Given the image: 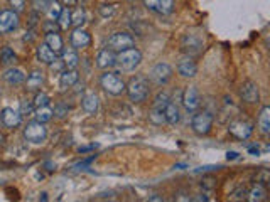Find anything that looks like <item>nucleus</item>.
I'll return each mask as SVG.
<instances>
[{
	"label": "nucleus",
	"mask_w": 270,
	"mask_h": 202,
	"mask_svg": "<svg viewBox=\"0 0 270 202\" xmlns=\"http://www.w3.org/2000/svg\"><path fill=\"white\" fill-rule=\"evenodd\" d=\"M117 64V54L113 53L112 49H101L98 54H96V66L101 69H110Z\"/></svg>",
	"instance_id": "17"
},
{
	"label": "nucleus",
	"mask_w": 270,
	"mask_h": 202,
	"mask_svg": "<svg viewBox=\"0 0 270 202\" xmlns=\"http://www.w3.org/2000/svg\"><path fill=\"white\" fill-rule=\"evenodd\" d=\"M49 96L48 95H46V93H37L36 95V98H34V106H36V108H39V106H48L49 105Z\"/></svg>",
	"instance_id": "34"
},
{
	"label": "nucleus",
	"mask_w": 270,
	"mask_h": 202,
	"mask_svg": "<svg viewBox=\"0 0 270 202\" xmlns=\"http://www.w3.org/2000/svg\"><path fill=\"white\" fill-rule=\"evenodd\" d=\"M46 44H48L56 54L63 53V39L57 32H48L46 34Z\"/></svg>",
	"instance_id": "25"
},
{
	"label": "nucleus",
	"mask_w": 270,
	"mask_h": 202,
	"mask_svg": "<svg viewBox=\"0 0 270 202\" xmlns=\"http://www.w3.org/2000/svg\"><path fill=\"white\" fill-rule=\"evenodd\" d=\"M164 115H165V123H169V125H177L179 123V120H181V111H179V106L174 105V103H168L165 105V109H164Z\"/></svg>",
	"instance_id": "21"
},
{
	"label": "nucleus",
	"mask_w": 270,
	"mask_h": 202,
	"mask_svg": "<svg viewBox=\"0 0 270 202\" xmlns=\"http://www.w3.org/2000/svg\"><path fill=\"white\" fill-rule=\"evenodd\" d=\"M34 117H36L37 121H41V123H48V121L53 118V109L48 106H39L34 109Z\"/></svg>",
	"instance_id": "30"
},
{
	"label": "nucleus",
	"mask_w": 270,
	"mask_h": 202,
	"mask_svg": "<svg viewBox=\"0 0 270 202\" xmlns=\"http://www.w3.org/2000/svg\"><path fill=\"white\" fill-rule=\"evenodd\" d=\"M19 27V14L14 10H2L0 12V36L14 32Z\"/></svg>",
	"instance_id": "9"
},
{
	"label": "nucleus",
	"mask_w": 270,
	"mask_h": 202,
	"mask_svg": "<svg viewBox=\"0 0 270 202\" xmlns=\"http://www.w3.org/2000/svg\"><path fill=\"white\" fill-rule=\"evenodd\" d=\"M71 46L74 49H85L91 44V36L81 27H76L71 34Z\"/></svg>",
	"instance_id": "15"
},
{
	"label": "nucleus",
	"mask_w": 270,
	"mask_h": 202,
	"mask_svg": "<svg viewBox=\"0 0 270 202\" xmlns=\"http://www.w3.org/2000/svg\"><path fill=\"white\" fill-rule=\"evenodd\" d=\"M149 78H151L152 83H156L159 86L168 84L172 78V68L168 62H157V64L151 69V73H149Z\"/></svg>",
	"instance_id": "8"
},
{
	"label": "nucleus",
	"mask_w": 270,
	"mask_h": 202,
	"mask_svg": "<svg viewBox=\"0 0 270 202\" xmlns=\"http://www.w3.org/2000/svg\"><path fill=\"white\" fill-rule=\"evenodd\" d=\"M26 86L29 91H36L37 88H41L43 83H44V74L41 71H32L29 76L26 78Z\"/></svg>",
	"instance_id": "23"
},
{
	"label": "nucleus",
	"mask_w": 270,
	"mask_h": 202,
	"mask_svg": "<svg viewBox=\"0 0 270 202\" xmlns=\"http://www.w3.org/2000/svg\"><path fill=\"white\" fill-rule=\"evenodd\" d=\"M9 5L12 7L14 12L20 14L26 9V0H9Z\"/></svg>",
	"instance_id": "37"
},
{
	"label": "nucleus",
	"mask_w": 270,
	"mask_h": 202,
	"mask_svg": "<svg viewBox=\"0 0 270 202\" xmlns=\"http://www.w3.org/2000/svg\"><path fill=\"white\" fill-rule=\"evenodd\" d=\"M240 95H242V100L248 105H258L260 103V93H258V86L255 83H245L240 89Z\"/></svg>",
	"instance_id": "13"
},
{
	"label": "nucleus",
	"mask_w": 270,
	"mask_h": 202,
	"mask_svg": "<svg viewBox=\"0 0 270 202\" xmlns=\"http://www.w3.org/2000/svg\"><path fill=\"white\" fill-rule=\"evenodd\" d=\"M149 200H162V197H149Z\"/></svg>",
	"instance_id": "44"
},
{
	"label": "nucleus",
	"mask_w": 270,
	"mask_h": 202,
	"mask_svg": "<svg viewBox=\"0 0 270 202\" xmlns=\"http://www.w3.org/2000/svg\"><path fill=\"white\" fill-rule=\"evenodd\" d=\"M85 10L83 9H74L71 12V26H76V27H81L85 24Z\"/></svg>",
	"instance_id": "33"
},
{
	"label": "nucleus",
	"mask_w": 270,
	"mask_h": 202,
	"mask_svg": "<svg viewBox=\"0 0 270 202\" xmlns=\"http://www.w3.org/2000/svg\"><path fill=\"white\" fill-rule=\"evenodd\" d=\"M213 126V117L208 111H199L191 120V128L196 135H208Z\"/></svg>",
	"instance_id": "7"
},
{
	"label": "nucleus",
	"mask_w": 270,
	"mask_h": 202,
	"mask_svg": "<svg viewBox=\"0 0 270 202\" xmlns=\"http://www.w3.org/2000/svg\"><path fill=\"white\" fill-rule=\"evenodd\" d=\"M142 62V53L135 48H129L117 53V64L123 71H135Z\"/></svg>",
	"instance_id": "1"
},
{
	"label": "nucleus",
	"mask_w": 270,
	"mask_h": 202,
	"mask_svg": "<svg viewBox=\"0 0 270 202\" xmlns=\"http://www.w3.org/2000/svg\"><path fill=\"white\" fill-rule=\"evenodd\" d=\"M113 14H115L113 5H101V7H100V15L105 17V19H108V17H112Z\"/></svg>",
	"instance_id": "40"
},
{
	"label": "nucleus",
	"mask_w": 270,
	"mask_h": 202,
	"mask_svg": "<svg viewBox=\"0 0 270 202\" xmlns=\"http://www.w3.org/2000/svg\"><path fill=\"white\" fill-rule=\"evenodd\" d=\"M226 157H228V160L238 159V153H237V152H228V153H226Z\"/></svg>",
	"instance_id": "42"
},
{
	"label": "nucleus",
	"mask_w": 270,
	"mask_h": 202,
	"mask_svg": "<svg viewBox=\"0 0 270 202\" xmlns=\"http://www.w3.org/2000/svg\"><path fill=\"white\" fill-rule=\"evenodd\" d=\"M125 91L129 95V100L132 103H142L149 96V81L146 78H134L125 86Z\"/></svg>",
	"instance_id": "2"
},
{
	"label": "nucleus",
	"mask_w": 270,
	"mask_h": 202,
	"mask_svg": "<svg viewBox=\"0 0 270 202\" xmlns=\"http://www.w3.org/2000/svg\"><path fill=\"white\" fill-rule=\"evenodd\" d=\"M61 61H63V64H65L66 69H76L78 62H79V57L73 49H66V51H63Z\"/></svg>",
	"instance_id": "26"
},
{
	"label": "nucleus",
	"mask_w": 270,
	"mask_h": 202,
	"mask_svg": "<svg viewBox=\"0 0 270 202\" xmlns=\"http://www.w3.org/2000/svg\"><path fill=\"white\" fill-rule=\"evenodd\" d=\"M181 48L188 56H198L204 48V40L199 34L194 32H188L181 40Z\"/></svg>",
	"instance_id": "6"
},
{
	"label": "nucleus",
	"mask_w": 270,
	"mask_h": 202,
	"mask_svg": "<svg viewBox=\"0 0 270 202\" xmlns=\"http://www.w3.org/2000/svg\"><path fill=\"white\" fill-rule=\"evenodd\" d=\"M24 138L29 143L39 145V143H44L46 138H48V130H46L44 123H41V121H31L24 128Z\"/></svg>",
	"instance_id": "3"
},
{
	"label": "nucleus",
	"mask_w": 270,
	"mask_h": 202,
	"mask_svg": "<svg viewBox=\"0 0 270 202\" xmlns=\"http://www.w3.org/2000/svg\"><path fill=\"white\" fill-rule=\"evenodd\" d=\"M228 131L238 140H248L254 133V126L248 121H233V123H230Z\"/></svg>",
	"instance_id": "10"
},
{
	"label": "nucleus",
	"mask_w": 270,
	"mask_h": 202,
	"mask_svg": "<svg viewBox=\"0 0 270 202\" xmlns=\"http://www.w3.org/2000/svg\"><path fill=\"white\" fill-rule=\"evenodd\" d=\"M246 195H248L246 199H248L250 202H262V200H265V197H267V190L262 184H257V186H254L250 189V192Z\"/></svg>",
	"instance_id": "27"
},
{
	"label": "nucleus",
	"mask_w": 270,
	"mask_h": 202,
	"mask_svg": "<svg viewBox=\"0 0 270 202\" xmlns=\"http://www.w3.org/2000/svg\"><path fill=\"white\" fill-rule=\"evenodd\" d=\"M61 2L65 5H68V7H74V5L78 4V0H61Z\"/></svg>",
	"instance_id": "41"
},
{
	"label": "nucleus",
	"mask_w": 270,
	"mask_h": 202,
	"mask_svg": "<svg viewBox=\"0 0 270 202\" xmlns=\"http://www.w3.org/2000/svg\"><path fill=\"white\" fill-rule=\"evenodd\" d=\"M43 29H44L46 34H48V32H57V31H61L56 20H48V22H46V24L43 26Z\"/></svg>",
	"instance_id": "38"
},
{
	"label": "nucleus",
	"mask_w": 270,
	"mask_h": 202,
	"mask_svg": "<svg viewBox=\"0 0 270 202\" xmlns=\"http://www.w3.org/2000/svg\"><path fill=\"white\" fill-rule=\"evenodd\" d=\"M57 26H59L61 31H68V29L71 27V10L70 7H63L59 17L56 19Z\"/></svg>",
	"instance_id": "28"
},
{
	"label": "nucleus",
	"mask_w": 270,
	"mask_h": 202,
	"mask_svg": "<svg viewBox=\"0 0 270 202\" xmlns=\"http://www.w3.org/2000/svg\"><path fill=\"white\" fill-rule=\"evenodd\" d=\"M143 5L159 15H168L174 10V0H143Z\"/></svg>",
	"instance_id": "12"
},
{
	"label": "nucleus",
	"mask_w": 270,
	"mask_h": 202,
	"mask_svg": "<svg viewBox=\"0 0 270 202\" xmlns=\"http://www.w3.org/2000/svg\"><path fill=\"white\" fill-rule=\"evenodd\" d=\"M100 84H101V88L105 89L108 95H112V96H120L125 91V83L117 76V74L110 73V71H107L105 74H101Z\"/></svg>",
	"instance_id": "4"
},
{
	"label": "nucleus",
	"mask_w": 270,
	"mask_h": 202,
	"mask_svg": "<svg viewBox=\"0 0 270 202\" xmlns=\"http://www.w3.org/2000/svg\"><path fill=\"white\" fill-rule=\"evenodd\" d=\"M15 61H17V54L9 48V46H5V48L0 51V62H2L4 66H12L15 64Z\"/></svg>",
	"instance_id": "29"
},
{
	"label": "nucleus",
	"mask_w": 270,
	"mask_h": 202,
	"mask_svg": "<svg viewBox=\"0 0 270 202\" xmlns=\"http://www.w3.org/2000/svg\"><path fill=\"white\" fill-rule=\"evenodd\" d=\"M182 105H184L186 111L193 113L201 106V96H199V91L194 88V86H189V88L184 89L182 93Z\"/></svg>",
	"instance_id": "11"
},
{
	"label": "nucleus",
	"mask_w": 270,
	"mask_h": 202,
	"mask_svg": "<svg viewBox=\"0 0 270 202\" xmlns=\"http://www.w3.org/2000/svg\"><path fill=\"white\" fill-rule=\"evenodd\" d=\"M2 78H4L5 83L15 86V84H22V83H24V81H26V74H24V71H22V69L9 68L7 71L4 73Z\"/></svg>",
	"instance_id": "19"
},
{
	"label": "nucleus",
	"mask_w": 270,
	"mask_h": 202,
	"mask_svg": "<svg viewBox=\"0 0 270 202\" xmlns=\"http://www.w3.org/2000/svg\"><path fill=\"white\" fill-rule=\"evenodd\" d=\"M0 120H2L4 126H7V128H17L22 121V115L15 111L14 108H4L2 113H0Z\"/></svg>",
	"instance_id": "16"
},
{
	"label": "nucleus",
	"mask_w": 270,
	"mask_h": 202,
	"mask_svg": "<svg viewBox=\"0 0 270 202\" xmlns=\"http://www.w3.org/2000/svg\"><path fill=\"white\" fill-rule=\"evenodd\" d=\"M177 73H179L182 78H194L196 76L198 66H196V62L193 61L191 56L181 57L179 62H177Z\"/></svg>",
	"instance_id": "14"
},
{
	"label": "nucleus",
	"mask_w": 270,
	"mask_h": 202,
	"mask_svg": "<svg viewBox=\"0 0 270 202\" xmlns=\"http://www.w3.org/2000/svg\"><path fill=\"white\" fill-rule=\"evenodd\" d=\"M37 59L41 61L43 64H51V62L56 59V53L44 42L37 48Z\"/></svg>",
	"instance_id": "22"
},
{
	"label": "nucleus",
	"mask_w": 270,
	"mask_h": 202,
	"mask_svg": "<svg viewBox=\"0 0 270 202\" xmlns=\"http://www.w3.org/2000/svg\"><path fill=\"white\" fill-rule=\"evenodd\" d=\"M149 120H151V123L154 125H164L165 123V115H164V109L160 108H154L151 109V113H149Z\"/></svg>",
	"instance_id": "32"
},
{
	"label": "nucleus",
	"mask_w": 270,
	"mask_h": 202,
	"mask_svg": "<svg viewBox=\"0 0 270 202\" xmlns=\"http://www.w3.org/2000/svg\"><path fill=\"white\" fill-rule=\"evenodd\" d=\"M258 128L263 135L270 133V106H263L260 115H258V121H257Z\"/></svg>",
	"instance_id": "24"
},
{
	"label": "nucleus",
	"mask_w": 270,
	"mask_h": 202,
	"mask_svg": "<svg viewBox=\"0 0 270 202\" xmlns=\"http://www.w3.org/2000/svg\"><path fill=\"white\" fill-rule=\"evenodd\" d=\"M61 10H63V7H61V4L57 2V0H49L48 9H46V14H48L49 20H56L57 17H59Z\"/></svg>",
	"instance_id": "31"
},
{
	"label": "nucleus",
	"mask_w": 270,
	"mask_h": 202,
	"mask_svg": "<svg viewBox=\"0 0 270 202\" xmlns=\"http://www.w3.org/2000/svg\"><path fill=\"white\" fill-rule=\"evenodd\" d=\"M34 109H36V106H34V103L32 101H29V100H26V101H22L20 103V115H34Z\"/></svg>",
	"instance_id": "35"
},
{
	"label": "nucleus",
	"mask_w": 270,
	"mask_h": 202,
	"mask_svg": "<svg viewBox=\"0 0 270 202\" xmlns=\"http://www.w3.org/2000/svg\"><path fill=\"white\" fill-rule=\"evenodd\" d=\"M68 111H70V108H68L66 105H63V103H57V105L54 106L53 109V115H56L57 118H65Z\"/></svg>",
	"instance_id": "36"
},
{
	"label": "nucleus",
	"mask_w": 270,
	"mask_h": 202,
	"mask_svg": "<svg viewBox=\"0 0 270 202\" xmlns=\"http://www.w3.org/2000/svg\"><path fill=\"white\" fill-rule=\"evenodd\" d=\"M135 46V39L134 36H130L129 32H115L113 36L108 37V49H112L113 53H120V51H125L129 48H134Z\"/></svg>",
	"instance_id": "5"
},
{
	"label": "nucleus",
	"mask_w": 270,
	"mask_h": 202,
	"mask_svg": "<svg viewBox=\"0 0 270 202\" xmlns=\"http://www.w3.org/2000/svg\"><path fill=\"white\" fill-rule=\"evenodd\" d=\"M248 150H250V153H254V155H258V148H255V147H250Z\"/></svg>",
	"instance_id": "43"
},
{
	"label": "nucleus",
	"mask_w": 270,
	"mask_h": 202,
	"mask_svg": "<svg viewBox=\"0 0 270 202\" xmlns=\"http://www.w3.org/2000/svg\"><path fill=\"white\" fill-rule=\"evenodd\" d=\"M2 142H4V137H2V135H0V143H2Z\"/></svg>",
	"instance_id": "45"
},
{
	"label": "nucleus",
	"mask_w": 270,
	"mask_h": 202,
	"mask_svg": "<svg viewBox=\"0 0 270 202\" xmlns=\"http://www.w3.org/2000/svg\"><path fill=\"white\" fill-rule=\"evenodd\" d=\"M48 4H49V0H32V5H34V9H36L37 12H46Z\"/></svg>",
	"instance_id": "39"
},
{
	"label": "nucleus",
	"mask_w": 270,
	"mask_h": 202,
	"mask_svg": "<svg viewBox=\"0 0 270 202\" xmlns=\"http://www.w3.org/2000/svg\"><path fill=\"white\" fill-rule=\"evenodd\" d=\"M81 106H83L86 115H95L96 111H98V106H100L98 96H96L95 93H86L81 100Z\"/></svg>",
	"instance_id": "20"
},
{
	"label": "nucleus",
	"mask_w": 270,
	"mask_h": 202,
	"mask_svg": "<svg viewBox=\"0 0 270 202\" xmlns=\"http://www.w3.org/2000/svg\"><path fill=\"white\" fill-rule=\"evenodd\" d=\"M78 83V73L76 69H63L61 71V76H59V86L61 89H68V88H73L74 84Z\"/></svg>",
	"instance_id": "18"
}]
</instances>
